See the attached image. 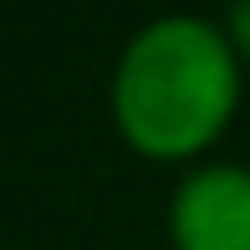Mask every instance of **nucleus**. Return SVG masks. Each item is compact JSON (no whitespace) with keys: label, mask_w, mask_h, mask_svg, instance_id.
<instances>
[{"label":"nucleus","mask_w":250,"mask_h":250,"mask_svg":"<svg viewBox=\"0 0 250 250\" xmlns=\"http://www.w3.org/2000/svg\"><path fill=\"white\" fill-rule=\"evenodd\" d=\"M235 92V56L214 26L153 21L118 62L112 112L133 148L153 158H184L225 128Z\"/></svg>","instance_id":"1"},{"label":"nucleus","mask_w":250,"mask_h":250,"mask_svg":"<svg viewBox=\"0 0 250 250\" xmlns=\"http://www.w3.org/2000/svg\"><path fill=\"white\" fill-rule=\"evenodd\" d=\"M179 250H250V174L230 164L199 168L174 194Z\"/></svg>","instance_id":"2"},{"label":"nucleus","mask_w":250,"mask_h":250,"mask_svg":"<svg viewBox=\"0 0 250 250\" xmlns=\"http://www.w3.org/2000/svg\"><path fill=\"white\" fill-rule=\"evenodd\" d=\"M230 31H235V46L250 56V5H240V10L230 16Z\"/></svg>","instance_id":"3"}]
</instances>
